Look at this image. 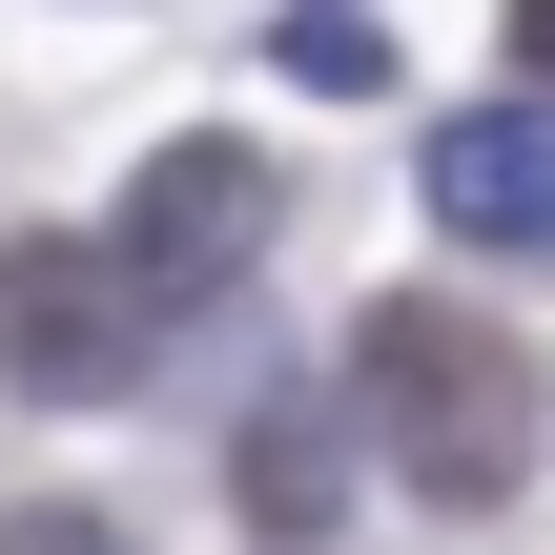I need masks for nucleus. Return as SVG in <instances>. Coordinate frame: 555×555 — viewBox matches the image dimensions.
<instances>
[{
  "instance_id": "0eeeda50",
  "label": "nucleus",
  "mask_w": 555,
  "mask_h": 555,
  "mask_svg": "<svg viewBox=\"0 0 555 555\" xmlns=\"http://www.w3.org/2000/svg\"><path fill=\"white\" fill-rule=\"evenodd\" d=\"M0 555H124V535H103L82 494H41V515H0Z\"/></svg>"
},
{
  "instance_id": "39448f33",
  "label": "nucleus",
  "mask_w": 555,
  "mask_h": 555,
  "mask_svg": "<svg viewBox=\"0 0 555 555\" xmlns=\"http://www.w3.org/2000/svg\"><path fill=\"white\" fill-rule=\"evenodd\" d=\"M227 494H247V535H330L350 515V412L330 391H247V433H227Z\"/></svg>"
},
{
  "instance_id": "6e6552de",
  "label": "nucleus",
  "mask_w": 555,
  "mask_h": 555,
  "mask_svg": "<svg viewBox=\"0 0 555 555\" xmlns=\"http://www.w3.org/2000/svg\"><path fill=\"white\" fill-rule=\"evenodd\" d=\"M515 82H555V0H515Z\"/></svg>"
},
{
  "instance_id": "7ed1b4c3",
  "label": "nucleus",
  "mask_w": 555,
  "mask_h": 555,
  "mask_svg": "<svg viewBox=\"0 0 555 555\" xmlns=\"http://www.w3.org/2000/svg\"><path fill=\"white\" fill-rule=\"evenodd\" d=\"M144 268L103 247V227H41V247H0V371H21V412H103L124 371H144Z\"/></svg>"
},
{
  "instance_id": "20e7f679",
  "label": "nucleus",
  "mask_w": 555,
  "mask_h": 555,
  "mask_svg": "<svg viewBox=\"0 0 555 555\" xmlns=\"http://www.w3.org/2000/svg\"><path fill=\"white\" fill-rule=\"evenodd\" d=\"M412 185H433V227L453 247H555V103H453L433 144H412Z\"/></svg>"
},
{
  "instance_id": "f257e3e1",
  "label": "nucleus",
  "mask_w": 555,
  "mask_h": 555,
  "mask_svg": "<svg viewBox=\"0 0 555 555\" xmlns=\"http://www.w3.org/2000/svg\"><path fill=\"white\" fill-rule=\"evenodd\" d=\"M350 412H371V453L433 515H494L535 474V350L494 309H453V288H371L350 309Z\"/></svg>"
},
{
  "instance_id": "f03ea898",
  "label": "nucleus",
  "mask_w": 555,
  "mask_h": 555,
  "mask_svg": "<svg viewBox=\"0 0 555 555\" xmlns=\"http://www.w3.org/2000/svg\"><path fill=\"white\" fill-rule=\"evenodd\" d=\"M268 227H288V185L247 165V124H185V144H144V185L103 206V247L144 268V309H227V288L268 268Z\"/></svg>"
},
{
  "instance_id": "423d86ee",
  "label": "nucleus",
  "mask_w": 555,
  "mask_h": 555,
  "mask_svg": "<svg viewBox=\"0 0 555 555\" xmlns=\"http://www.w3.org/2000/svg\"><path fill=\"white\" fill-rule=\"evenodd\" d=\"M288 82H330V103H371V82H391V41H371V0H288Z\"/></svg>"
}]
</instances>
